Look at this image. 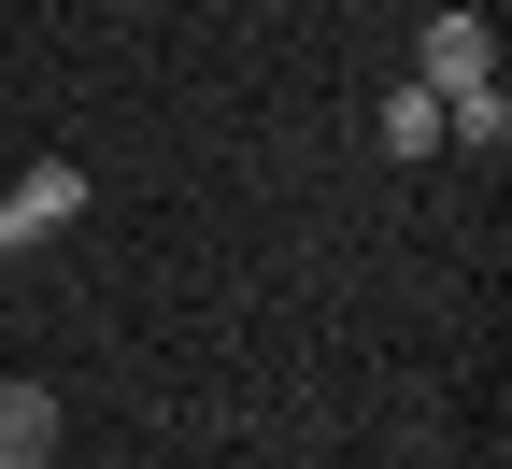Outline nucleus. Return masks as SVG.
<instances>
[{
    "label": "nucleus",
    "instance_id": "f257e3e1",
    "mask_svg": "<svg viewBox=\"0 0 512 469\" xmlns=\"http://www.w3.org/2000/svg\"><path fill=\"white\" fill-rule=\"evenodd\" d=\"M86 157H29L15 185H0V256H29V242H57V228H86Z\"/></svg>",
    "mask_w": 512,
    "mask_h": 469
},
{
    "label": "nucleus",
    "instance_id": "f03ea898",
    "mask_svg": "<svg viewBox=\"0 0 512 469\" xmlns=\"http://www.w3.org/2000/svg\"><path fill=\"white\" fill-rule=\"evenodd\" d=\"M413 86H427L441 114H456V100H484V86H498V29H484V15H427V43H413Z\"/></svg>",
    "mask_w": 512,
    "mask_h": 469
},
{
    "label": "nucleus",
    "instance_id": "7ed1b4c3",
    "mask_svg": "<svg viewBox=\"0 0 512 469\" xmlns=\"http://www.w3.org/2000/svg\"><path fill=\"white\" fill-rule=\"evenodd\" d=\"M57 455V398L43 384H0V469H43Z\"/></svg>",
    "mask_w": 512,
    "mask_h": 469
},
{
    "label": "nucleus",
    "instance_id": "20e7f679",
    "mask_svg": "<svg viewBox=\"0 0 512 469\" xmlns=\"http://www.w3.org/2000/svg\"><path fill=\"white\" fill-rule=\"evenodd\" d=\"M370 143H384V157H441V100H427V86H384Z\"/></svg>",
    "mask_w": 512,
    "mask_h": 469
},
{
    "label": "nucleus",
    "instance_id": "39448f33",
    "mask_svg": "<svg viewBox=\"0 0 512 469\" xmlns=\"http://www.w3.org/2000/svg\"><path fill=\"white\" fill-rule=\"evenodd\" d=\"M441 143H470V157H512V86L456 100V114H441Z\"/></svg>",
    "mask_w": 512,
    "mask_h": 469
}]
</instances>
